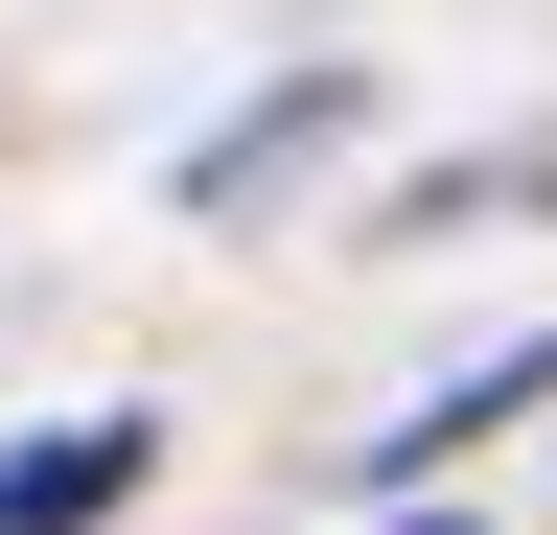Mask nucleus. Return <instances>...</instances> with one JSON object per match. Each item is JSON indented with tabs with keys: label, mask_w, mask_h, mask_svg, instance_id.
Listing matches in <instances>:
<instances>
[{
	"label": "nucleus",
	"mask_w": 557,
	"mask_h": 535,
	"mask_svg": "<svg viewBox=\"0 0 557 535\" xmlns=\"http://www.w3.org/2000/svg\"><path fill=\"white\" fill-rule=\"evenodd\" d=\"M139 465H163V420H47L0 465V535H94V512H139Z\"/></svg>",
	"instance_id": "f257e3e1"
},
{
	"label": "nucleus",
	"mask_w": 557,
	"mask_h": 535,
	"mask_svg": "<svg viewBox=\"0 0 557 535\" xmlns=\"http://www.w3.org/2000/svg\"><path fill=\"white\" fill-rule=\"evenodd\" d=\"M348 117H372V71H302V94H256V117H233V141H209V163H186V210H256V186H278V163H325V141H348Z\"/></svg>",
	"instance_id": "f03ea898"
},
{
	"label": "nucleus",
	"mask_w": 557,
	"mask_h": 535,
	"mask_svg": "<svg viewBox=\"0 0 557 535\" xmlns=\"http://www.w3.org/2000/svg\"><path fill=\"white\" fill-rule=\"evenodd\" d=\"M534 396H557V326H534V350H487L465 396H418V420H372V489H418V465H465V420H534Z\"/></svg>",
	"instance_id": "7ed1b4c3"
}]
</instances>
